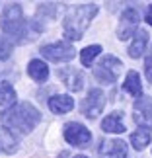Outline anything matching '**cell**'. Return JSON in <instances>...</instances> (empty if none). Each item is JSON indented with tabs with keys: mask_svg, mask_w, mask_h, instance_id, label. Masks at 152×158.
Wrapping results in <instances>:
<instances>
[{
	"mask_svg": "<svg viewBox=\"0 0 152 158\" xmlns=\"http://www.w3.org/2000/svg\"><path fill=\"white\" fill-rule=\"evenodd\" d=\"M101 129L105 133H115V135H119V133H125V123H123V113L121 111H113L105 115V119L101 121Z\"/></svg>",
	"mask_w": 152,
	"mask_h": 158,
	"instance_id": "7c38bea8",
	"label": "cell"
},
{
	"mask_svg": "<svg viewBox=\"0 0 152 158\" xmlns=\"http://www.w3.org/2000/svg\"><path fill=\"white\" fill-rule=\"evenodd\" d=\"M123 90H127L133 98H142V86H141V76L138 72L135 70H129V74L125 78V84H123Z\"/></svg>",
	"mask_w": 152,
	"mask_h": 158,
	"instance_id": "2e32d148",
	"label": "cell"
},
{
	"mask_svg": "<svg viewBox=\"0 0 152 158\" xmlns=\"http://www.w3.org/2000/svg\"><path fill=\"white\" fill-rule=\"evenodd\" d=\"M150 139H152V133H150L148 127H138L131 135V143H133V147H135V150H142L144 147H148Z\"/></svg>",
	"mask_w": 152,
	"mask_h": 158,
	"instance_id": "e0dca14e",
	"label": "cell"
},
{
	"mask_svg": "<svg viewBox=\"0 0 152 158\" xmlns=\"http://www.w3.org/2000/svg\"><path fill=\"white\" fill-rule=\"evenodd\" d=\"M144 72H146L148 82L152 84V47H150V51L146 55V60H144Z\"/></svg>",
	"mask_w": 152,
	"mask_h": 158,
	"instance_id": "603a6c76",
	"label": "cell"
},
{
	"mask_svg": "<svg viewBox=\"0 0 152 158\" xmlns=\"http://www.w3.org/2000/svg\"><path fill=\"white\" fill-rule=\"evenodd\" d=\"M41 55H43L45 59L53 60V63H64V60L74 59L76 49L72 47V43H68V41H57V43L41 47Z\"/></svg>",
	"mask_w": 152,
	"mask_h": 158,
	"instance_id": "8992f818",
	"label": "cell"
},
{
	"mask_svg": "<svg viewBox=\"0 0 152 158\" xmlns=\"http://www.w3.org/2000/svg\"><path fill=\"white\" fill-rule=\"evenodd\" d=\"M74 158H88V156H82V154H78V156H74Z\"/></svg>",
	"mask_w": 152,
	"mask_h": 158,
	"instance_id": "d4e9b609",
	"label": "cell"
},
{
	"mask_svg": "<svg viewBox=\"0 0 152 158\" xmlns=\"http://www.w3.org/2000/svg\"><path fill=\"white\" fill-rule=\"evenodd\" d=\"M103 107H105V94H103L100 88H94V90H90L88 96L82 100L80 111H82L84 117L96 119V117H98V115L103 111Z\"/></svg>",
	"mask_w": 152,
	"mask_h": 158,
	"instance_id": "5b68a950",
	"label": "cell"
},
{
	"mask_svg": "<svg viewBox=\"0 0 152 158\" xmlns=\"http://www.w3.org/2000/svg\"><path fill=\"white\" fill-rule=\"evenodd\" d=\"M144 20H146V23H150L152 26V4L146 8V14H144Z\"/></svg>",
	"mask_w": 152,
	"mask_h": 158,
	"instance_id": "cb8c5ba5",
	"label": "cell"
},
{
	"mask_svg": "<svg viewBox=\"0 0 152 158\" xmlns=\"http://www.w3.org/2000/svg\"><path fill=\"white\" fill-rule=\"evenodd\" d=\"M41 121V113L35 109L29 102H22L0 113V123L8 131H20V133H29L33 131L37 123Z\"/></svg>",
	"mask_w": 152,
	"mask_h": 158,
	"instance_id": "6da1fadb",
	"label": "cell"
},
{
	"mask_svg": "<svg viewBox=\"0 0 152 158\" xmlns=\"http://www.w3.org/2000/svg\"><path fill=\"white\" fill-rule=\"evenodd\" d=\"M0 106L2 107L16 106V92L8 82H0Z\"/></svg>",
	"mask_w": 152,
	"mask_h": 158,
	"instance_id": "ac0fdd59",
	"label": "cell"
},
{
	"mask_svg": "<svg viewBox=\"0 0 152 158\" xmlns=\"http://www.w3.org/2000/svg\"><path fill=\"white\" fill-rule=\"evenodd\" d=\"M98 14V6L96 4H80V6H70L64 14L63 22V31L70 41L82 39L84 31L88 29L90 22Z\"/></svg>",
	"mask_w": 152,
	"mask_h": 158,
	"instance_id": "7a4b0ae2",
	"label": "cell"
},
{
	"mask_svg": "<svg viewBox=\"0 0 152 158\" xmlns=\"http://www.w3.org/2000/svg\"><path fill=\"white\" fill-rule=\"evenodd\" d=\"M121 69H123V63L113 57V55H105L98 64L94 66V76L98 78L103 84H113L121 74Z\"/></svg>",
	"mask_w": 152,
	"mask_h": 158,
	"instance_id": "277c9868",
	"label": "cell"
},
{
	"mask_svg": "<svg viewBox=\"0 0 152 158\" xmlns=\"http://www.w3.org/2000/svg\"><path fill=\"white\" fill-rule=\"evenodd\" d=\"M100 53H101V47L100 45H90V47H86V49H82V53H80L82 64L84 66H92V63L98 59Z\"/></svg>",
	"mask_w": 152,
	"mask_h": 158,
	"instance_id": "ffe728a7",
	"label": "cell"
},
{
	"mask_svg": "<svg viewBox=\"0 0 152 158\" xmlns=\"http://www.w3.org/2000/svg\"><path fill=\"white\" fill-rule=\"evenodd\" d=\"M100 158H127V144L121 139L103 141L100 147Z\"/></svg>",
	"mask_w": 152,
	"mask_h": 158,
	"instance_id": "30bf717a",
	"label": "cell"
},
{
	"mask_svg": "<svg viewBox=\"0 0 152 158\" xmlns=\"http://www.w3.org/2000/svg\"><path fill=\"white\" fill-rule=\"evenodd\" d=\"M74 107V100L66 94H60V96H53L49 98V109L53 113H66Z\"/></svg>",
	"mask_w": 152,
	"mask_h": 158,
	"instance_id": "4fadbf2b",
	"label": "cell"
},
{
	"mask_svg": "<svg viewBox=\"0 0 152 158\" xmlns=\"http://www.w3.org/2000/svg\"><path fill=\"white\" fill-rule=\"evenodd\" d=\"M27 74L31 76L35 82H45L47 78H49V66H47L43 60L33 59V60H29V64H27Z\"/></svg>",
	"mask_w": 152,
	"mask_h": 158,
	"instance_id": "5bb4252c",
	"label": "cell"
},
{
	"mask_svg": "<svg viewBox=\"0 0 152 158\" xmlns=\"http://www.w3.org/2000/svg\"><path fill=\"white\" fill-rule=\"evenodd\" d=\"M12 49H14V45H12V41L0 37V60H6L12 55Z\"/></svg>",
	"mask_w": 152,
	"mask_h": 158,
	"instance_id": "44dd1931",
	"label": "cell"
},
{
	"mask_svg": "<svg viewBox=\"0 0 152 158\" xmlns=\"http://www.w3.org/2000/svg\"><path fill=\"white\" fill-rule=\"evenodd\" d=\"M63 135H64V141L72 144V147H88L90 143H92V133H90L84 125L80 123H66L64 125V131H63Z\"/></svg>",
	"mask_w": 152,
	"mask_h": 158,
	"instance_id": "52a82bcc",
	"label": "cell"
},
{
	"mask_svg": "<svg viewBox=\"0 0 152 158\" xmlns=\"http://www.w3.org/2000/svg\"><path fill=\"white\" fill-rule=\"evenodd\" d=\"M59 78L64 82V86L70 90V92H78L84 86V76L82 72L74 69V66H63L59 69Z\"/></svg>",
	"mask_w": 152,
	"mask_h": 158,
	"instance_id": "9c48e42d",
	"label": "cell"
},
{
	"mask_svg": "<svg viewBox=\"0 0 152 158\" xmlns=\"http://www.w3.org/2000/svg\"><path fill=\"white\" fill-rule=\"evenodd\" d=\"M135 121L138 127L152 125V98H138L135 102Z\"/></svg>",
	"mask_w": 152,
	"mask_h": 158,
	"instance_id": "8fae6325",
	"label": "cell"
},
{
	"mask_svg": "<svg viewBox=\"0 0 152 158\" xmlns=\"http://www.w3.org/2000/svg\"><path fill=\"white\" fill-rule=\"evenodd\" d=\"M146 43H148V33L144 31V29H138V31L135 33V39H133L131 47H129L131 59H138V57H141V55L144 53V49H146Z\"/></svg>",
	"mask_w": 152,
	"mask_h": 158,
	"instance_id": "9a60e30c",
	"label": "cell"
},
{
	"mask_svg": "<svg viewBox=\"0 0 152 158\" xmlns=\"http://www.w3.org/2000/svg\"><path fill=\"white\" fill-rule=\"evenodd\" d=\"M0 27L6 35H10L12 39L22 41L27 33V23L23 18L22 6L20 4H6V8L0 18Z\"/></svg>",
	"mask_w": 152,
	"mask_h": 158,
	"instance_id": "3957f363",
	"label": "cell"
},
{
	"mask_svg": "<svg viewBox=\"0 0 152 158\" xmlns=\"http://www.w3.org/2000/svg\"><path fill=\"white\" fill-rule=\"evenodd\" d=\"M138 20H141L138 10L137 8H127L123 14H121V22H119V27H117V37L121 41H125V39H129L131 35H135L137 29H138Z\"/></svg>",
	"mask_w": 152,
	"mask_h": 158,
	"instance_id": "ba28073f",
	"label": "cell"
},
{
	"mask_svg": "<svg viewBox=\"0 0 152 158\" xmlns=\"http://www.w3.org/2000/svg\"><path fill=\"white\" fill-rule=\"evenodd\" d=\"M18 147V139L14 137V133L8 131V129H2L0 131V150L2 152H14Z\"/></svg>",
	"mask_w": 152,
	"mask_h": 158,
	"instance_id": "d6986e66",
	"label": "cell"
},
{
	"mask_svg": "<svg viewBox=\"0 0 152 158\" xmlns=\"http://www.w3.org/2000/svg\"><path fill=\"white\" fill-rule=\"evenodd\" d=\"M59 4H39L37 8V16H45V18H53L55 10H57Z\"/></svg>",
	"mask_w": 152,
	"mask_h": 158,
	"instance_id": "7402d4cb",
	"label": "cell"
}]
</instances>
